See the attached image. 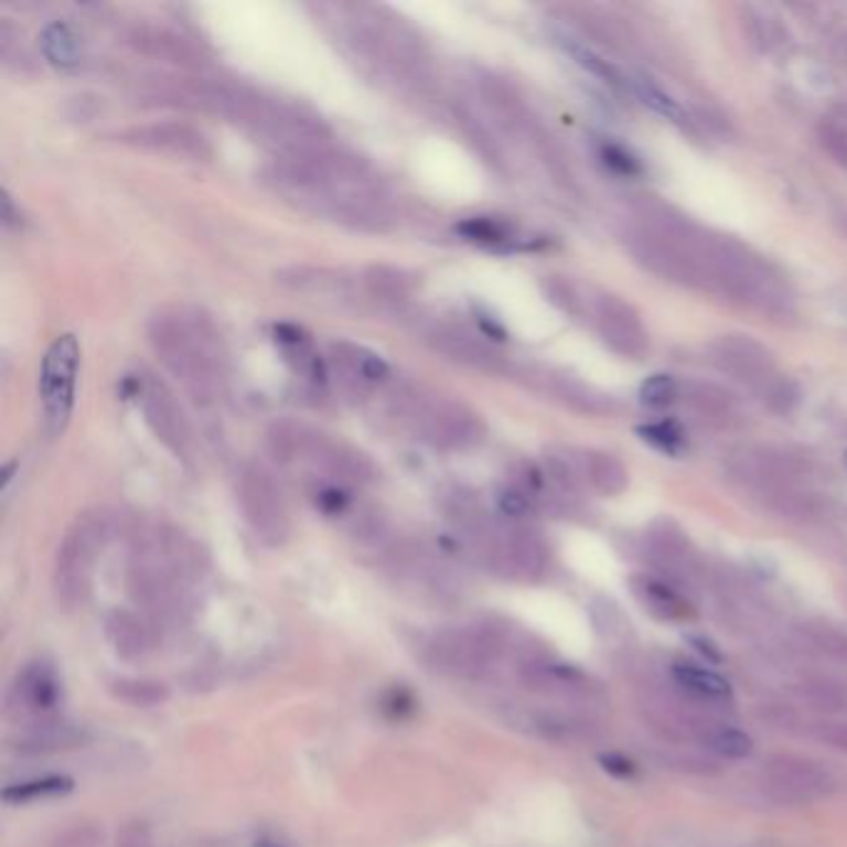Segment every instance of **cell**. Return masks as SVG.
Segmentation results:
<instances>
[{
	"mask_svg": "<svg viewBox=\"0 0 847 847\" xmlns=\"http://www.w3.org/2000/svg\"><path fill=\"white\" fill-rule=\"evenodd\" d=\"M497 505H500L502 515H507V517H522L529 510L527 497L522 495V492H517V490L502 492V495L497 497Z\"/></svg>",
	"mask_w": 847,
	"mask_h": 847,
	"instance_id": "cell-36",
	"label": "cell"
},
{
	"mask_svg": "<svg viewBox=\"0 0 847 847\" xmlns=\"http://www.w3.org/2000/svg\"><path fill=\"white\" fill-rule=\"evenodd\" d=\"M67 791H73L71 778L51 775V778H41V781L8 785L3 791V797L8 803H23V801H35V797H45V795H63Z\"/></svg>",
	"mask_w": 847,
	"mask_h": 847,
	"instance_id": "cell-24",
	"label": "cell"
},
{
	"mask_svg": "<svg viewBox=\"0 0 847 847\" xmlns=\"http://www.w3.org/2000/svg\"><path fill=\"white\" fill-rule=\"evenodd\" d=\"M487 644L465 632H450L430 644V664L448 674H475L485 664Z\"/></svg>",
	"mask_w": 847,
	"mask_h": 847,
	"instance_id": "cell-13",
	"label": "cell"
},
{
	"mask_svg": "<svg viewBox=\"0 0 847 847\" xmlns=\"http://www.w3.org/2000/svg\"><path fill=\"white\" fill-rule=\"evenodd\" d=\"M239 505L251 529L269 545H281L289 537V512L281 492L269 472L259 465H246L239 472Z\"/></svg>",
	"mask_w": 847,
	"mask_h": 847,
	"instance_id": "cell-7",
	"label": "cell"
},
{
	"mask_svg": "<svg viewBox=\"0 0 847 847\" xmlns=\"http://www.w3.org/2000/svg\"><path fill=\"white\" fill-rule=\"evenodd\" d=\"M636 93H639V97H642L644 105L652 107L654 112L668 117V120H682L684 117L682 107L676 105V100H672V97L658 90V87L648 81H636Z\"/></svg>",
	"mask_w": 847,
	"mask_h": 847,
	"instance_id": "cell-28",
	"label": "cell"
},
{
	"mask_svg": "<svg viewBox=\"0 0 847 847\" xmlns=\"http://www.w3.org/2000/svg\"><path fill=\"white\" fill-rule=\"evenodd\" d=\"M122 140L132 142L137 147H147V150L186 157V160H196V162L210 160L212 157V147L206 142V137L200 130H194V127L180 125V122L140 127V130H130L127 135H122Z\"/></svg>",
	"mask_w": 847,
	"mask_h": 847,
	"instance_id": "cell-10",
	"label": "cell"
},
{
	"mask_svg": "<svg viewBox=\"0 0 847 847\" xmlns=\"http://www.w3.org/2000/svg\"><path fill=\"white\" fill-rule=\"evenodd\" d=\"M329 378H333L346 393H368L388 378L386 361L356 343H331L329 349Z\"/></svg>",
	"mask_w": 847,
	"mask_h": 847,
	"instance_id": "cell-9",
	"label": "cell"
},
{
	"mask_svg": "<svg viewBox=\"0 0 847 847\" xmlns=\"http://www.w3.org/2000/svg\"><path fill=\"white\" fill-rule=\"evenodd\" d=\"M676 393H678L676 380L672 376H666V373H656V376L646 378L642 383V388H639V398H642V403L648 408H664L668 403H674Z\"/></svg>",
	"mask_w": 847,
	"mask_h": 847,
	"instance_id": "cell-26",
	"label": "cell"
},
{
	"mask_svg": "<svg viewBox=\"0 0 847 847\" xmlns=\"http://www.w3.org/2000/svg\"><path fill=\"white\" fill-rule=\"evenodd\" d=\"M672 676L676 686L691 696L694 701L721 704L731 698V686H728L726 678L714 674L711 668H704L691 662H676L672 666Z\"/></svg>",
	"mask_w": 847,
	"mask_h": 847,
	"instance_id": "cell-14",
	"label": "cell"
},
{
	"mask_svg": "<svg viewBox=\"0 0 847 847\" xmlns=\"http://www.w3.org/2000/svg\"><path fill=\"white\" fill-rule=\"evenodd\" d=\"M363 281H366V289L373 299L390 303L406 301L412 287L408 274L390 269V266H371L366 276H363Z\"/></svg>",
	"mask_w": 847,
	"mask_h": 847,
	"instance_id": "cell-19",
	"label": "cell"
},
{
	"mask_svg": "<svg viewBox=\"0 0 847 847\" xmlns=\"http://www.w3.org/2000/svg\"><path fill=\"white\" fill-rule=\"evenodd\" d=\"M634 592L642 599L648 612L656 619H664V622H678V619L691 617V609H688L684 599L678 597L674 589H668L662 582H654V579H634Z\"/></svg>",
	"mask_w": 847,
	"mask_h": 847,
	"instance_id": "cell-16",
	"label": "cell"
},
{
	"mask_svg": "<svg viewBox=\"0 0 847 847\" xmlns=\"http://www.w3.org/2000/svg\"><path fill=\"white\" fill-rule=\"evenodd\" d=\"M130 396L137 400L147 426L157 436L162 446L176 455V460H190L192 455V432L186 426L182 408L164 383L157 380L152 373H140V376L127 378Z\"/></svg>",
	"mask_w": 847,
	"mask_h": 847,
	"instance_id": "cell-5",
	"label": "cell"
},
{
	"mask_svg": "<svg viewBox=\"0 0 847 847\" xmlns=\"http://www.w3.org/2000/svg\"><path fill=\"white\" fill-rule=\"evenodd\" d=\"M150 343L167 373L200 406H214L226 383V353L214 323L194 307H164L150 321Z\"/></svg>",
	"mask_w": 847,
	"mask_h": 847,
	"instance_id": "cell-1",
	"label": "cell"
},
{
	"mask_svg": "<svg viewBox=\"0 0 847 847\" xmlns=\"http://www.w3.org/2000/svg\"><path fill=\"white\" fill-rule=\"evenodd\" d=\"M420 438L436 450H468L482 440V420L455 400L412 403Z\"/></svg>",
	"mask_w": 847,
	"mask_h": 847,
	"instance_id": "cell-8",
	"label": "cell"
},
{
	"mask_svg": "<svg viewBox=\"0 0 847 847\" xmlns=\"http://www.w3.org/2000/svg\"><path fill=\"white\" fill-rule=\"evenodd\" d=\"M765 791L775 803L807 805L837 791V778L811 758L778 753L765 761Z\"/></svg>",
	"mask_w": 847,
	"mask_h": 847,
	"instance_id": "cell-6",
	"label": "cell"
},
{
	"mask_svg": "<svg viewBox=\"0 0 847 847\" xmlns=\"http://www.w3.org/2000/svg\"><path fill=\"white\" fill-rule=\"evenodd\" d=\"M85 733L81 728L61 721H43L35 723L31 731L23 736L21 748L31 753H51V751H65V748H75L83 743Z\"/></svg>",
	"mask_w": 847,
	"mask_h": 847,
	"instance_id": "cell-18",
	"label": "cell"
},
{
	"mask_svg": "<svg viewBox=\"0 0 847 847\" xmlns=\"http://www.w3.org/2000/svg\"><path fill=\"white\" fill-rule=\"evenodd\" d=\"M761 718H763L768 726L775 728V731H785V733H795L797 728L803 726L801 714H797L795 708L787 706V704H775V701L773 704H763L761 706Z\"/></svg>",
	"mask_w": 847,
	"mask_h": 847,
	"instance_id": "cell-30",
	"label": "cell"
},
{
	"mask_svg": "<svg viewBox=\"0 0 847 847\" xmlns=\"http://www.w3.org/2000/svg\"><path fill=\"white\" fill-rule=\"evenodd\" d=\"M15 691L33 711H51L57 698H61V682H57L53 666L37 662L28 666L21 678H18Z\"/></svg>",
	"mask_w": 847,
	"mask_h": 847,
	"instance_id": "cell-15",
	"label": "cell"
},
{
	"mask_svg": "<svg viewBox=\"0 0 847 847\" xmlns=\"http://www.w3.org/2000/svg\"><path fill=\"white\" fill-rule=\"evenodd\" d=\"M43 51L55 65H75L81 57V43L73 31L63 23H53L43 33Z\"/></svg>",
	"mask_w": 847,
	"mask_h": 847,
	"instance_id": "cell-23",
	"label": "cell"
},
{
	"mask_svg": "<svg viewBox=\"0 0 847 847\" xmlns=\"http://www.w3.org/2000/svg\"><path fill=\"white\" fill-rule=\"evenodd\" d=\"M93 843H95L93 830H87V827H83V830L67 833L63 840L55 843V847H93Z\"/></svg>",
	"mask_w": 847,
	"mask_h": 847,
	"instance_id": "cell-38",
	"label": "cell"
},
{
	"mask_svg": "<svg viewBox=\"0 0 847 847\" xmlns=\"http://www.w3.org/2000/svg\"><path fill=\"white\" fill-rule=\"evenodd\" d=\"M604 162L619 174H639L642 172V167H639V162L634 160V154H629L626 150H622V147H614V144H609L604 150Z\"/></svg>",
	"mask_w": 847,
	"mask_h": 847,
	"instance_id": "cell-35",
	"label": "cell"
},
{
	"mask_svg": "<svg viewBox=\"0 0 847 847\" xmlns=\"http://www.w3.org/2000/svg\"><path fill=\"white\" fill-rule=\"evenodd\" d=\"M565 47L569 53H572L575 61L585 67V71H589L592 75H599V77H607V81H612L614 77V71L609 67L604 61H599V57L594 53H589L587 47L582 45H575V43H565Z\"/></svg>",
	"mask_w": 847,
	"mask_h": 847,
	"instance_id": "cell-34",
	"label": "cell"
},
{
	"mask_svg": "<svg viewBox=\"0 0 847 847\" xmlns=\"http://www.w3.org/2000/svg\"><path fill=\"white\" fill-rule=\"evenodd\" d=\"M676 768V771L682 773H694V775H711V773H718L716 763L711 761H704V758H696V755H666L664 758V768Z\"/></svg>",
	"mask_w": 847,
	"mask_h": 847,
	"instance_id": "cell-33",
	"label": "cell"
},
{
	"mask_svg": "<svg viewBox=\"0 0 847 847\" xmlns=\"http://www.w3.org/2000/svg\"><path fill=\"white\" fill-rule=\"evenodd\" d=\"M845 462H847V452H845Z\"/></svg>",
	"mask_w": 847,
	"mask_h": 847,
	"instance_id": "cell-41",
	"label": "cell"
},
{
	"mask_svg": "<svg viewBox=\"0 0 847 847\" xmlns=\"http://www.w3.org/2000/svg\"><path fill=\"white\" fill-rule=\"evenodd\" d=\"M592 622L597 632L604 639H619L629 626L622 609H619L614 602H609V599H602V602L592 607Z\"/></svg>",
	"mask_w": 847,
	"mask_h": 847,
	"instance_id": "cell-27",
	"label": "cell"
},
{
	"mask_svg": "<svg viewBox=\"0 0 847 847\" xmlns=\"http://www.w3.org/2000/svg\"><path fill=\"white\" fill-rule=\"evenodd\" d=\"M688 642H691V646L696 648V652L704 654L711 664H721L723 662V654L718 652V648L711 642H708V639H704V636H688Z\"/></svg>",
	"mask_w": 847,
	"mask_h": 847,
	"instance_id": "cell-39",
	"label": "cell"
},
{
	"mask_svg": "<svg viewBox=\"0 0 847 847\" xmlns=\"http://www.w3.org/2000/svg\"><path fill=\"white\" fill-rule=\"evenodd\" d=\"M112 694L132 706H157L167 698V688L160 682H147V678H122L112 686Z\"/></svg>",
	"mask_w": 847,
	"mask_h": 847,
	"instance_id": "cell-25",
	"label": "cell"
},
{
	"mask_svg": "<svg viewBox=\"0 0 847 847\" xmlns=\"http://www.w3.org/2000/svg\"><path fill=\"white\" fill-rule=\"evenodd\" d=\"M639 436H642L646 442H652L654 448L664 450V452H676L678 448H682L684 442V436L682 430H678L676 422H654V426H644L639 428Z\"/></svg>",
	"mask_w": 847,
	"mask_h": 847,
	"instance_id": "cell-29",
	"label": "cell"
},
{
	"mask_svg": "<svg viewBox=\"0 0 847 847\" xmlns=\"http://www.w3.org/2000/svg\"><path fill=\"white\" fill-rule=\"evenodd\" d=\"M107 634H110L117 654L122 658H140L147 648L142 624L132 614L115 612L107 619Z\"/></svg>",
	"mask_w": 847,
	"mask_h": 847,
	"instance_id": "cell-20",
	"label": "cell"
},
{
	"mask_svg": "<svg viewBox=\"0 0 847 847\" xmlns=\"http://www.w3.org/2000/svg\"><path fill=\"white\" fill-rule=\"evenodd\" d=\"M77 371H81V346L75 336H57L45 351L41 366V406L43 422L51 436H57L71 422L75 408Z\"/></svg>",
	"mask_w": 847,
	"mask_h": 847,
	"instance_id": "cell-3",
	"label": "cell"
},
{
	"mask_svg": "<svg viewBox=\"0 0 847 847\" xmlns=\"http://www.w3.org/2000/svg\"><path fill=\"white\" fill-rule=\"evenodd\" d=\"M103 545L100 519L83 517L67 532L55 559V594L57 602L73 609L90 589L95 555Z\"/></svg>",
	"mask_w": 847,
	"mask_h": 847,
	"instance_id": "cell-4",
	"label": "cell"
},
{
	"mask_svg": "<svg viewBox=\"0 0 847 847\" xmlns=\"http://www.w3.org/2000/svg\"><path fill=\"white\" fill-rule=\"evenodd\" d=\"M599 761H602V768H604L607 773H612V775H617V778H629V775H634V773H636L634 763H632V761H626L624 755L607 753V755L599 758Z\"/></svg>",
	"mask_w": 847,
	"mask_h": 847,
	"instance_id": "cell-37",
	"label": "cell"
},
{
	"mask_svg": "<svg viewBox=\"0 0 847 847\" xmlns=\"http://www.w3.org/2000/svg\"><path fill=\"white\" fill-rule=\"evenodd\" d=\"M801 632L807 642L815 648H821L823 654L847 664V632H843V629H837L830 622H823V619H813V622H805L801 626Z\"/></svg>",
	"mask_w": 847,
	"mask_h": 847,
	"instance_id": "cell-22",
	"label": "cell"
},
{
	"mask_svg": "<svg viewBox=\"0 0 847 847\" xmlns=\"http://www.w3.org/2000/svg\"><path fill=\"white\" fill-rule=\"evenodd\" d=\"M811 733L815 741H821L837 751L847 753V723L843 721H817L811 726Z\"/></svg>",
	"mask_w": 847,
	"mask_h": 847,
	"instance_id": "cell-32",
	"label": "cell"
},
{
	"mask_svg": "<svg viewBox=\"0 0 847 847\" xmlns=\"http://www.w3.org/2000/svg\"><path fill=\"white\" fill-rule=\"evenodd\" d=\"M801 696L815 708V711H823V714H840L847 708L845 688L823 676H807L801 684Z\"/></svg>",
	"mask_w": 847,
	"mask_h": 847,
	"instance_id": "cell-21",
	"label": "cell"
},
{
	"mask_svg": "<svg viewBox=\"0 0 847 847\" xmlns=\"http://www.w3.org/2000/svg\"><path fill=\"white\" fill-rule=\"evenodd\" d=\"M254 847H287V845H281V843H276V840H259Z\"/></svg>",
	"mask_w": 847,
	"mask_h": 847,
	"instance_id": "cell-40",
	"label": "cell"
},
{
	"mask_svg": "<svg viewBox=\"0 0 847 847\" xmlns=\"http://www.w3.org/2000/svg\"><path fill=\"white\" fill-rule=\"evenodd\" d=\"M269 452L281 465L323 472L331 485L339 487L366 482L373 475L371 460L363 452L341 440H331L303 422H276L269 430Z\"/></svg>",
	"mask_w": 847,
	"mask_h": 847,
	"instance_id": "cell-2",
	"label": "cell"
},
{
	"mask_svg": "<svg viewBox=\"0 0 847 847\" xmlns=\"http://www.w3.org/2000/svg\"><path fill=\"white\" fill-rule=\"evenodd\" d=\"M460 234H465L472 242H485V244H500L505 242V229L492 219H470L458 226Z\"/></svg>",
	"mask_w": 847,
	"mask_h": 847,
	"instance_id": "cell-31",
	"label": "cell"
},
{
	"mask_svg": "<svg viewBox=\"0 0 847 847\" xmlns=\"http://www.w3.org/2000/svg\"><path fill=\"white\" fill-rule=\"evenodd\" d=\"M696 738L708 748V751H714L723 758H731V761H741V758H748L753 753L751 736L741 731V728L714 723L711 718L698 728Z\"/></svg>",
	"mask_w": 847,
	"mask_h": 847,
	"instance_id": "cell-17",
	"label": "cell"
},
{
	"mask_svg": "<svg viewBox=\"0 0 847 847\" xmlns=\"http://www.w3.org/2000/svg\"><path fill=\"white\" fill-rule=\"evenodd\" d=\"M428 343L442 356L462 363V366L497 371L500 356L492 351L482 336L470 333L465 326H452V323H436L428 333Z\"/></svg>",
	"mask_w": 847,
	"mask_h": 847,
	"instance_id": "cell-12",
	"label": "cell"
},
{
	"mask_svg": "<svg viewBox=\"0 0 847 847\" xmlns=\"http://www.w3.org/2000/svg\"><path fill=\"white\" fill-rule=\"evenodd\" d=\"M127 43H130L137 53L154 57V61H164L180 67L204 65V53L200 51V45H194L190 37L182 33L170 31V28L135 25L130 35H127Z\"/></svg>",
	"mask_w": 847,
	"mask_h": 847,
	"instance_id": "cell-11",
	"label": "cell"
}]
</instances>
